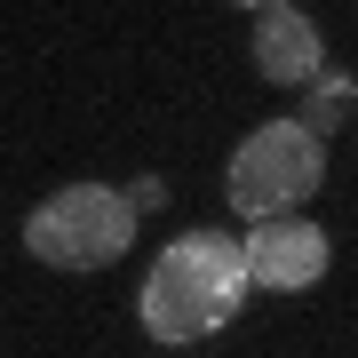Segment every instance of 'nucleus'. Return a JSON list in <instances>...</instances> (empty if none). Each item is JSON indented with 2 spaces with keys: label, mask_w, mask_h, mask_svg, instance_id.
Here are the masks:
<instances>
[{
  "label": "nucleus",
  "mask_w": 358,
  "mask_h": 358,
  "mask_svg": "<svg viewBox=\"0 0 358 358\" xmlns=\"http://www.w3.org/2000/svg\"><path fill=\"white\" fill-rule=\"evenodd\" d=\"M247 294H255V279H247V239L199 223V231H183V239L159 247V263L143 271L136 310H143V334L152 343H199V334L239 319Z\"/></svg>",
  "instance_id": "f257e3e1"
},
{
  "label": "nucleus",
  "mask_w": 358,
  "mask_h": 358,
  "mask_svg": "<svg viewBox=\"0 0 358 358\" xmlns=\"http://www.w3.org/2000/svg\"><path fill=\"white\" fill-rule=\"evenodd\" d=\"M24 247L48 271H103L136 247V207L112 183H64L24 215Z\"/></svg>",
  "instance_id": "f03ea898"
},
{
  "label": "nucleus",
  "mask_w": 358,
  "mask_h": 358,
  "mask_svg": "<svg viewBox=\"0 0 358 358\" xmlns=\"http://www.w3.org/2000/svg\"><path fill=\"white\" fill-rule=\"evenodd\" d=\"M319 183H327V143L310 136L303 120H263V128L231 152V167H223L231 215H247V223L294 215Z\"/></svg>",
  "instance_id": "7ed1b4c3"
},
{
  "label": "nucleus",
  "mask_w": 358,
  "mask_h": 358,
  "mask_svg": "<svg viewBox=\"0 0 358 358\" xmlns=\"http://www.w3.org/2000/svg\"><path fill=\"white\" fill-rule=\"evenodd\" d=\"M327 231L310 215H271V223H247V279L271 287V294H310L327 279Z\"/></svg>",
  "instance_id": "20e7f679"
},
{
  "label": "nucleus",
  "mask_w": 358,
  "mask_h": 358,
  "mask_svg": "<svg viewBox=\"0 0 358 358\" xmlns=\"http://www.w3.org/2000/svg\"><path fill=\"white\" fill-rule=\"evenodd\" d=\"M255 72L271 80V88H294V96H303L310 80L327 72V40H319V16H310V8H287V0L255 8Z\"/></svg>",
  "instance_id": "39448f33"
},
{
  "label": "nucleus",
  "mask_w": 358,
  "mask_h": 358,
  "mask_svg": "<svg viewBox=\"0 0 358 358\" xmlns=\"http://www.w3.org/2000/svg\"><path fill=\"white\" fill-rule=\"evenodd\" d=\"M350 103H358V80H350V72H319V80L303 88V112H294V120H303V128L327 143V136L350 120Z\"/></svg>",
  "instance_id": "423d86ee"
},
{
  "label": "nucleus",
  "mask_w": 358,
  "mask_h": 358,
  "mask_svg": "<svg viewBox=\"0 0 358 358\" xmlns=\"http://www.w3.org/2000/svg\"><path fill=\"white\" fill-rule=\"evenodd\" d=\"M159 199H167L159 176H136V183H128V207H136V215H143V207H159Z\"/></svg>",
  "instance_id": "0eeeda50"
}]
</instances>
